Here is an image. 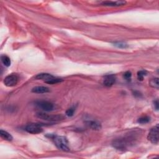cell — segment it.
I'll return each instance as SVG.
<instances>
[{"label":"cell","mask_w":159,"mask_h":159,"mask_svg":"<svg viewBox=\"0 0 159 159\" xmlns=\"http://www.w3.org/2000/svg\"><path fill=\"white\" fill-rule=\"evenodd\" d=\"M53 141H54L55 146L59 149V150L63 151L65 152H68L70 151L69 147V141L64 136H59L53 135V136H50Z\"/></svg>","instance_id":"obj_2"},{"label":"cell","mask_w":159,"mask_h":159,"mask_svg":"<svg viewBox=\"0 0 159 159\" xmlns=\"http://www.w3.org/2000/svg\"><path fill=\"white\" fill-rule=\"evenodd\" d=\"M150 120H151V118L150 117H148V116H142L141 118H139L138 119V121L137 122L139 123H140V124H147L148 123L149 121H150Z\"/></svg>","instance_id":"obj_16"},{"label":"cell","mask_w":159,"mask_h":159,"mask_svg":"<svg viewBox=\"0 0 159 159\" xmlns=\"http://www.w3.org/2000/svg\"><path fill=\"white\" fill-rule=\"evenodd\" d=\"M19 80V77L17 74H12L5 77L4 80V84L8 87H13L17 85Z\"/></svg>","instance_id":"obj_5"},{"label":"cell","mask_w":159,"mask_h":159,"mask_svg":"<svg viewBox=\"0 0 159 159\" xmlns=\"http://www.w3.org/2000/svg\"><path fill=\"white\" fill-rule=\"evenodd\" d=\"M134 134V133H132L124 137L114 139L112 142V146L117 150L124 151L130 146L132 145L134 141L136 140Z\"/></svg>","instance_id":"obj_1"},{"label":"cell","mask_w":159,"mask_h":159,"mask_svg":"<svg viewBox=\"0 0 159 159\" xmlns=\"http://www.w3.org/2000/svg\"><path fill=\"white\" fill-rule=\"evenodd\" d=\"M36 105L37 107L47 112L51 111L54 108V104L47 101H37L36 102Z\"/></svg>","instance_id":"obj_7"},{"label":"cell","mask_w":159,"mask_h":159,"mask_svg":"<svg viewBox=\"0 0 159 159\" xmlns=\"http://www.w3.org/2000/svg\"><path fill=\"white\" fill-rule=\"evenodd\" d=\"M54 76L49 74H40L36 76L35 78L37 80H43L46 82V81L50 80L51 78H54Z\"/></svg>","instance_id":"obj_12"},{"label":"cell","mask_w":159,"mask_h":159,"mask_svg":"<svg viewBox=\"0 0 159 159\" xmlns=\"http://www.w3.org/2000/svg\"><path fill=\"white\" fill-rule=\"evenodd\" d=\"M147 74L146 70H141L137 72V78L139 80L142 81L144 79V77Z\"/></svg>","instance_id":"obj_18"},{"label":"cell","mask_w":159,"mask_h":159,"mask_svg":"<svg viewBox=\"0 0 159 159\" xmlns=\"http://www.w3.org/2000/svg\"><path fill=\"white\" fill-rule=\"evenodd\" d=\"M149 84H150V86H152V88H156V89H158V78H155L151 79L150 82H149Z\"/></svg>","instance_id":"obj_15"},{"label":"cell","mask_w":159,"mask_h":159,"mask_svg":"<svg viewBox=\"0 0 159 159\" xmlns=\"http://www.w3.org/2000/svg\"><path fill=\"white\" fill-rule=\"evenodd\" d=\"M0 136H1V138L8 141H11L13 139V136L10 134L6 131H4L3 129L0 131Z\"/></svg>","instance_id":"obj_13"},{"label":"cell","mask_w":159,"mask_h":159,"mask_svg":"<svg viewBox=\"0 0 159 159\" xmlns=\"http://www.w3.org/2000/svg\"><path fill=\"white\" fill-rule=\"evenodd\" d=\"M153 104H154V108H155L156 110H158V99L155 100V102H153Z\"/></svg>","instance_id":"obj_22"},{"label":"cell","mask_w":159,"mask_h":159,"mask_svg":"<svg viewBox=\"0 0 159 159\" xmlns=\"http://www.w3.org/2000/svg\"><path fill=\"white\" fill-rule=\"evenodd\" d=\"M75 113V109L74 108H70L66 111V115L69 117L73 116Z\"/></svg>","instance_id":"obj_20"},{"label":"cell","mask_w":159,"mask_h":159,"mask_svg":"<svg viewBox=\"0 0 159 159\" xmlns=\"http://www.w3.org/2000/svg\"><path fill=\"white\" fill-rule=\"evenodd\" d=\"M116 76L114 75H108L105 76L103 80V85L106 87H110L116 82Z\"/></svg>","instance_id":"obj_8"},{"label":"cell","mask_w":159,"mask_h":159,"mask_svg":"<svg viewBox=\"0 0 159 159\" xmlns=\"http://www.w3.org/2000/svg\"><path fill=\"white\" fill-rule=\"evenodd\" d=\"M63 81V80H62V79L56 78V77L54 76V78H52L50 80L46 81L45 83H48V84H55V83H60V82H61V81Z\"/></svg>","instance_id":"obj_17"},{"label":"cell","mask_w":159,"mask_h":159,"mask_svg":"<svg viewBox=\"0 0 159 159\" xmlns=\"http://www.w3.org/2000/svg\"><path fill=\"white\" fill-rule=\"evenodd\" d=\"M25 130L28 133L32 134H39L43 131L41 125L39 124H34V123H32V124L27 125L25 128Z\"/></svg>","instance_id":"obj_6"},{"label":"cell","mask_w":159,"mask_h":159,"mask_svg":"<svg viewBox=\"0 0 159 159\" xmlns=\"http://www.w3.org/2000/svg\"><path fill=\"white\" fill-rule=\"evenodd\" d=\"M50 91V90L49 88L46 87V86H35L32 89V92L34 93H38V94H42V93H46Z\"/></svg>","instance_id":"obj_10"},{"label":"cell","mask_w":159,"mask_h":159,"mask_svg":"<svg viewBox=\"0 0 159 159\" xmlns=\"http://www.w3.org/2000/svg\"><path fill=\"white\" fill-rule=\"evenodd\" d=\"M36 116L43 120H46V121H49L51 122H57L60 121L62 120H64L65 117L62 114H57V115H51L45 113L39 112L36 114Z\"/></svg>","instance_id":"obj_3"},{"label":"cell","mask_w":159,"mask_h":159,"mask_svg":"<svg viewBox=\"0 0 159 159\" xmlns=\"http://www.w3.org/2000/svg\"><path fill=\"white\" fill-rule=\"evenodd\" d=\"M1 62L3 64L6 66V67H9L11 65V59H9V58L5 55H1Z\"/></svg>","instance_id":"obj_14"},{"label":"cell","mask_w":159,"mask_h":159,"mask_svg":"<svg viewBox=\"0 0 159 159\" xmlns=\"http://www.w3.org/2000/svg\"><path fill=\"white\" fill-rule=\"evenodd\" d=\"M113 44H114V46H116L118 48H123V49H126V48L128 47V45L127 44H126V43H124V42H114Z\"/></svg>","instance_id":"obj_19"},{"label":"cell","mask_w":159,"mask_h":159,"mask_svg":"<svg viewBox=\"0 0 159 159\" xmlns=\"http://www.w3.org/2000/svg\"><path fill=\"white\" fill-rule=\"evenodd\" d=\"M124 79H126V80H130L131 79V76H132V74H131V71H127L126 72H125L124 75Z\"/></svg>","instance_id":"obj_21"},{"label":"cell","mask_w":159,"mask_h":159,"mask_svg":"<svg viewBox=\"0 0 159 159\" xmlns=\"http://www.w3.org/2000/svg\"><path fill=\"white\" fill-rule=\"evenodd\" d=\"M126 3L124 1H104L102 3L103 6H119L124 5Z\"/></svg>","instance_id":"obj_11"},{"label":"cell","mask_w":159,"mask_h":159,"mask_svg":"<svg viewBox=\"0 0 159 159\" xmlns=\"http://www.w3.org/2000/svg\"><path fill=\"white\" fill-rule=\"evenodd\" d=\"M147 139L153 144H157L158 143V124H157L151 129L148 134Z\"/></svg>","instance_id":"obj_4"},{"label":"cell","mask_w":159,"mask_h":159,"mask_svg":"<svg viewBox=\"0 0 159 159\" xmlns=\"http://www.w3.org/2000/svg\"><path fill=\"white\" fill-rule=\"evenodd\" d=\"M86 126L92 129L93 130H100L102 129V125L99 123L94 120H86L85 121Z\"/></svg>","instance_id":"obj_9"}]
</instances>
